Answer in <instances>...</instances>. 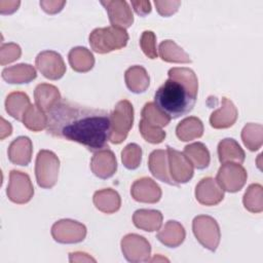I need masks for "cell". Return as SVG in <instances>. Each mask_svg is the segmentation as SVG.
Listing matches in <instances>:
<instances>
[{
    "instance_id": "obj_29",
    "label": "cell",
    "mask_w": 263,
    "mask_h": 263,
    "mask_svg": "<svg viewBox=\"0 0 263 263\" xmlns=\"http://www.w3.org/2000/svg\"><path fill=\"white\" fill-rule=\"evenodd\" d=\"M192 165L198 170H203L209 166L210 152L202 143H193L187 145L183 151Z\"/></svg>"
},
{
    "instance_id": "obj_24",
    "label": "cell",
    "mask_w": 263,
    "mask_h": 263,
    "mask_svg": "<svg viewBox=\"0 0 263 263\" xmlns=\"http://www.w3.org/2000/svg\"><path fill=\"white\" fill-rule=\"evenodd\" d=\"M157 238L170 248H176L183 242L185 230L177 221H168L164 227L157 233Z\"/></svg>"
},
{
    "instance_id": "obj_34",
    "label": "cell",
    "mask_w": 263,
    "mask_h": 263,
    "mask_svg": "<svg viewBox=\"0 0 263 263\" xmlns=\"http://www.w3.org/2000/svg\"><path fill=\"white\" fill-rule=\"evenodd\" d=\"M243 144L251 150L255 151L261 147L262 144V125L249 123L241 133Z\"/></svg>"
},
{
    "instance_id": "obj_43",
    "label": "cell",
    "mask_w": 263,
    "mask_h": 263,
    "mask_svg": "<svg viewBox=\"0 0 263 263\" xmlns=\"http://www.w3.org/2000/svg\"><path fill=\"white\" fill-rule=\"evenodd\" d=\"M20 4V1H0V12L2 14L12 13L18 8Z\"/></svg>"
},
{
    "instance_id": "obj_35",
    "label": "cell",
    "mask_w": 263,
    "mask_h": 263,
    "mask_svg": "<svg viewBox=\"0 0 263 263\" xmlns=\"http://www.w3.org/2000/svg\"><path fill=\"white\" fill-rule=\"evenodd\" d=\"M262 187L259 184L251 185L243 196V204L247 210L253 213L262 211Z\"/></svg>"
},
{
    "instance_id": "obj_19",
    "label": "cell",
    "mask_w": 263,
    "mask_h": 263,
    "mask_svg": "<svg viewBox=\"0 0 263 263\" xmlns=\"http://www.w3.org/2000/svg\"><path fill=\"white\" fill-rule=\"evenodd\" d=\"M166 157V152L164 150H154L149 156L148 166L151 174L156 179L170 185H176L167 170Z\"/></svg>"
},
{
    "instance_id": "obj_33",
    "label": "cell",
    "mask_w": 263,
    "mask_h": 263,
    "mask_svg": "<svg viewBox=\"0 0 263 263\" xmlns=\"http://www.w3.org/2000/svg\"><path fill=\"white\" fill-rule=\"evenodd\" d=\"M125 240H127L130 245H133L135 248H121L122 252L125 256V258L129 261L132 255H150V245L149 242L143 237L138 234H127L123 237Z\"/></svg>"
},
{
    "instance_id": "obj_32",
    "label": "cell",
    "mask_w": 263,
    "mask_h": 263,
    "mask_svg": "<svg viewBox=\"0 0 263 263\" xmlns=\"http://www.w3.org/2000/svg\"><path fill=\"white\" fill-rule=\"evenodd\" d=\"M142 120L150 125L162 127L170 123L171 118L160 111L154 103H147L142 110Z\"/></svg>"
},
{
    "instance_id": "obj_22",
    "label": "cell",
    "mask_w": 263,
    "mask_h": 263,
    "mask_svg": "<svg viewBox=\"0 0 263 263\" xmlns=\"http://www.w3.org/2000/svg\"><path fill=\"white\" fill-rule=\"evenodd\" d=\"M30 106L31 103L29 97L22 91H13L9 93L5 101L6 112L20 121H23V116Z\"/></svg>"
},
{
    "instance_id": "obj_10",
    "label": "cell",
    "mask_w": 263,
    "mask_h": 263,
    "mask_svg": "<svg viewBox=\"0 0 263 263\" xmlns=\"http://www.w3.org/2000/svg\"><path fill=\"white\" fill-rule=\"evenodd\" d=\"M36 67L44 77L51 80L60 79L66 72L62 55L52 50L40 52L36 58Z\"/></svg>"
},
{
    "instance_id": "obj_18",
    "label": "cell",
    "mask_w": 263,
    "mask_h": 263,
    "mask_svg": "<svg viewBox=\"0 0 263 263\" xmlns=\"http://www.w3.org/2000/svg\"><path fill=\"white\" fill-rule=\"evenodd\" d=\"M32 156V142L28 137L16 138L8 148L9 160L18 165H28Z\"/></svg>"
},
{
    "instance_id": "obj_14",
    "label": "cell",
    "mask_w": 263,
    "mask_h": 263,
    "mask_svg": "<svg viewBox=\"0 0 263 263\" xmlns=\"http://www.w3.org/2000/svg\"><path fill=\"white\" fill-rule=\"evenodd\" d=\"M195 196L201 204L215 205L223 199L224 191L216 180L208 177L203 178L196 185Z\"/></svg>"
},
{
    "instance_id": "obj_1",
    "label": "cell",
    "mask_w": 263,
    "mask_h": 263,
    "mask_svg": "<svg viewBox=\"0 0 263 263\" xmlns=\"http://www.w3.org/2000/svg\"><path fill=\"white\" fill-rule=\"evenodd\" d=\"M46 118V130L53 137L77 142L91 152L109 148L111 120L105 110L61 100Z\"/></svg>"
},
{
    "instance_id": "obj_26",
    "label": "cell",
    "mask_w": 263,
    "mask_h": 263,
    "mask_svg": "<svg viewBox=\"0 0 263 263\" xmlns=\"http://www.w3.org/2000/svg\"><path fill=\"white\" fill-rule=\"evenodd\" d=\"M218 155L221 163L227 161H236L242 163L245 160V152L233 139H224L218 145Z\"/></svg>"
},
{
    "instance_id": "obj_17",
    "label": "cell",
    "mask_w": 263,
    "mask_h": 263,
    "mask_svg": "<svg viewBox=\"0 0 263 263\" xmlns=\"http://www.w3.org/2000/svg\"><path fill=\"white\" fill-rule=\"evenodd\" d=\"M34 97L36 106L45 113H47L61 101L59 89L55 86L47 83L37 85L34 91Z\"/></svg>"
},
{
    "instance_id": "obj_38",
    "label": "cell",
    "mask_w": 263,
    "mask_h": 263,
    "mask_svg": "<svg viewBox=\"0 0 263 263\" xmlns=\"http://www.w3.org/2000/svg\"><path fill=\"white\" fill-rule=\"evenodd\" d=\"M140 45L143 50V52L148 57L149 59H156L157 58V49H156V37L155 34L152 31H144L141 40Z\"/></svg>"
},
{
    "instance_id": "obj_11",
    "label": "cell",
    "mask_w": 263,
    "mask_h": 263,
    "mask_svg": "<svg viewBox=\"0 0 263 263\" xmlns=\"http://www.w3.org/2000/svg\"><path fill=\"white\" fill-rule=\"evenodd\" d=\"M106 8L109 21L113 27L126 29L134 23V14L128 3L124 0H107L101 1Z\"/></svg>"
},
{
    "instance_id": "obj_44",
    "label": "cell",
    "mask_w": 263,
    "mask_h": 263,
    "mask_svg": "<svg viewBox=\"0 0 263 263\" xmlns=\"http://www.w3.org/2000/svg\"><path fill=\"white\" fill-rule=\"evenodd\" d=\"M1 140H3L5 137L9 136L12 132V127L9 122H7L3 117H1Z\"/></svg>"
},
{
    "instance_id": "obj_9",
    "label": "cell",
    "mask_w": 263,
    "mask_h": 263,
    "mask_svg": "<svg viewBox=\"0 0 263 263\" xmlns=\"http://www.w3.org/2000/svg\"><path fill=\"white\" fill-rule=\"evenodd\" d=\"M170 175L176 185L187 183L193 176V165L184 153L167 146Z\"/></svg>"
},
{
    "instance_id": "obj_8",
    "label": "cell",
    "mask_w": 263,
    "mask_h": 263,
    "mask_svg": "<svg viewBox=\"0 0 263 263\" xmlns=\"http://www.w3.org/2000/svg\"><path fill=\"white\" fill-rule=\"evenodd\" d=\"M7 196L15 203L28 202L33 194L34 188L30 177L20 171H11L9 174V184L7 186Z\"/></svg>"
},
{
    "instance_id": "obj_25",
    "label": "cell",
    "mask_w": 263,
    "mask_h": 263,
    "mask_svg": "<svg viewBox=\"0 0 263 263\" xmlns=\"http://www.w3.org/2000/svg\"><path fill=\"white\" fill-rule=\"evenodd\" d=\"M93 203L98 210L107 214H111L119 210L120 196L116 191L110 188L103 189L95 193Z\"/></svg>"
},
{
    "instance_id": "obj_36",
    "label": "cell",
    "mask_w": 263,
    "mask_h": 263,
    "mask_svg": "<svg viewBox=\"0 0 263 263\" xmlns=\"http://www.w3.org/2000/svg\"><path fill=\"white\" fill-rule=\"evenodd\" d=\"M121 159L124 166L128 170L137 168L142 159V150L137 144L127 145L121 152Z\"/></svg>"
},
{
    "instance_id": "obj_4",
    "label": "cell",
    "mask_w": 263,
    "mask_h": 263,
    "mask_svg": "<svg viewBox=\"0 0 263 263\" xmlns=\"http://www.w3.org/2000/svg\"><path fill=\"white\" fill-rule=\"evenodd\" d=\"M111 129L110 142L113 144H120L123 142L133 126L134 109L133 105L127 100L118 102L110 114Z\"/></svg>"
},
{
    "instance_id": "obj_28",
    "label": "cell",
    "mask_w": 263,
    "mask_h": 263,
    "mask_svg": "<svg viewBox=\"0 0 263 263\" xmlns=\"http://www.w3.org/2000/svg\"><path fill=\"white\" fill-rule=\"evenodd\" d=\"M69 63L77 72H87L95 64L92 53L85 47H75L69 52Z\"/></svg>"
},
{
    "instance_id": "obj_2",
    "label": "cell",
    "mask_w": 263,
    "mask_h": 263,
    "mask_svg": "<svg viewBox=\"0 0 263 263\" xmlns=\"http://www.w3.org/2000/svg\"><path fill=\"white\" fill-rule=\"evenodd\" d=\"M197 89V77L191 69L172 68L168 71V79L154 95V104L171 119H176L193 109Z\"/></svg>"
},
{
    "instance_id": "obj_27",
    "label": "cell",
    "mask_w": 263,
    "mask_h": 263,
    "mask_svg": "<svg viewBox=\"0 0 263 263\" xmlns=\"http://www.w3.org/2000/svg\"><path fill=\"white\" fill-rule=\"evenodd\" d=\"M177 137L181 141H191L199 138L203 134V125L197 117H188L182 120L176 128Z\"/></svg>"
},
{
    "instance_id": "obj_15",
    "label": "cell",
    "mask_w": 263,
    "mask_h": 263,
    "mask_svg": "<svg viewBox=\"0 0 263 263\" xmlns=\"http://www.w3.org/2000/svg\"><path fill=\"white\" fill-rule=\"evenodd\" d=\"M132 196L137 201L154 203L161 197L159 186L150 178H142L137 180L130 189Z\"/></svg>"
},
{
    "instance_id": "obj_39",
    "label": "cell",
    "mask_w": 263,
    "mask_h": 263,
    "mask_svg": "<svg viewBox=\"0 0 263 263\" xmlns=\"http://www.w3.org/2000/svg\"><path fill=\"white\" fill-rule=\"evenodd\" d=\"M22 50L21 47L15 43H6L1 45L0 50V59H1V65L4 66L8 63H11L15 60H17L21 57Z\"/></svg>"
},
{
    "instance_id": "obj_3",
    "label": "cell",
    "mask_w": 263,
    "mask_h": 263,
    "mask_svg": "<svg viewBox=\"0 0 263 263\" xmlns=\"http://www.w3.org/2000/svg\"><path fill=\"white\" fill-rule=\"evenodd\" d=\"M88 39L93 51L107 53L124 47L128 41V34L125 29L109 26L95 29Z\"/></svg>"
},
{
    "instance_id": "obj_30",
    "label": "cell",
    "mask_w": 263,
    "mask_h": 263,
    "mask_svg": "<svg viewBox=\"0 0 263 263\" xmlns=\"http://www.w3.org/2000/svg\"><path fill=\"white\" fill-rule=\"evenodd\" d=\"M159 55L170 63H191L190 57L172 40H165L159 44Z\"/></svg>"
},
{
    "instance_id": "obj_40",
    "label": "cell",
    "mask_w": 263,
    "mask_h": 263,
    "mask_svg": "<svg viewBox=\"0 0 263 263\" xmlns=\"http://www.w3.org/2000/svg\"><path fill=\"white\" fill-rule=\"evenodd\" d=\"M154 4L160 15L170 16L178 10L181 1H154Z\"/></svg>"
},
{
    "instance_id": "obj_20",
    "label": "cell",
    "mask_w": 263,
    "mask_h": 263,
    "mask_svg": "<svg viewBox=\"0 0 263 263\" xmlns=\"http://www.w3.org/2000/svg\"><path fill=\"white\" fill-rule=\"evenodd\" d=\"M36 76L35 69L28 64H18L2 71V78L8 83H28Z\"/></svg>"
},
{
    "instance_id": "obj_21",
    "label": "cell",
    "mask_w": 263,
    "mask_h": 263,
    "mask_svg": "<svg viewBox=\"0 0 263 263\" xmlns=\"http://www.w3.org/2000/svg\"><path fill=\"white\" fill-rule=\"evenodd\" d=\"M127 88L135 92H144L149 86V76L146 70L141 66H133L128 68L124 75Z\"/></svg>"
},
{
    "instance_id": "obj_13",
    "label": "cell",
    "mask_w": 263,
    "mask_h": 263,
    "mask_svg": "<svg viewBox=\"0 0 263 263\" xmlns=\"http://www.w3.org/2000/svg\"><path fill=\"white\" fill-rule=\"evenodd\" d=\"M90 168L101 179L112 177L117 168V162L113 152L108 148L97 151L91 158Z\"/></svg>"
},
{
    "instance_id": "obj_5",
    "label": "cell",
    "mask_w": 263,
    "mask_h": 263,
    "mask_svg": "<svg viewBox=\"0 0 263 263\" xmlns=\"http://www.w3.org/2000/svg\"><path fill=\"white\" fill-rule=\"evenodd\" d=\"M60 161L57 155L48 150L38 152L35 164L37 183L41 188H51L58 180Z\"/></svg>"
},
{
    "instance_id": "obj_12",
    "label": "cell",
    "mask_w": 263,
    "mask_h": 263,
    "mask_svg": "<svg viewBox=\"0 0 263 263\" xmlns=\"http://www.w3.org/2000/svg\"><path fill=\"white\" fill-rule=\"evenodd\" d=\"M51 234L59 242H78L84 239L86 228L76 221L61 220L53 224Z\"/></svg>"
},
{
    "instance_id": "obj_6",
    "label": "cell",
    "mask_w": 263,
    "mask_h": 263,
    "mask_svg": "<svg viewBox=\"0 0 263 263\" xmlns=\"http://www.w3.org/2000/svg\"><path fill=\"white\" fill-rule=\"evenodd\" d=\"M196 239L206 249L215 251L220 240V229L215 219L210 216L195 217L192 223Z\"/></svg>"
},
{
    "instance_id": "obj_31",
    "label": "cell",
    "mask_w": 263,
    "mask_h": 263,
    "mask_svg": "<svg viewBox=\"0 0 263 263\" xmlns=\"http://www.w3.org/2000/svg\"><path fill=\"white\" fill-rule=\"evenodd\" d=\"M23 122L26 127L33 132H39L46 128V113L39 109L36 105H31L23 116Z\"/></svg>"
},
{
    "instance_id": "obj_16",
    "label": "cell",
    "mask_w": 263,
    "mask_h": 263,
    "mask_svg": "<svg viewBox=\"0 0 263 263\" xmlns=\"http://www.w3.org/2000/svg\"><path fill=\"white\" fill-rule=\"evenodd\" d=\"M236 118L237 110L233 103L227 98H222V106L212 113L210 122L215 128H226L233 125Z\"/></svg>"
},
{
    "instance_id": "obj_7",
    "label": "cell",
    "mask_w": 263,
    "mask_h": 263,
    "mask_svg": "<svg viewBox=\"0 0 263 263\" xmlns=\"http://www.w3.org/2000/svg\"><path fill=\"white\" fill-rule=\"evenodd\" d=\"M247 177L246 170L239 163L225 162L219 168L216 181L223 190L236 192L242 188Z\"/></svg>"
},
{
    "instance_id": "obj_23",
    "label": "cell",
    "mask_w": 263,
    "mask_h": 263,
    "mask_svg": "<svg viewBox=\"0 0 263 263\" xmlns=\"http://www.w3.org/2000/svg\"><path fill=\"white\" fill-rule=\"evenodd\" d=\"M134 224L145 231H155L162 223V215L155 210H138L135 212Z\"/></svg>"
},
{
    "instance_id": "obj_41",
    "label": "cell",
    "mask_w": 263,
    "mask_h": 263,
    "mask_svg": "<svg viewBox=\"0 0 263 263\" xmlns=\"http://www.w3.org/2000/svg\"><path fill=\"white\" fill-rule=\"evenodd\" d=\"M65 4L66 1H40V6L42 9L49 14L60 12Z\"/></svg>"
},
{
    "instance_id": "obj_37",
    "label": "cell",
    "mask_w": 263,
    "mask_h": 263,
    "mask_svg": "<svg viewBox=\"0 0 263 263\" xmlns=\"http://www.w3.org/2000/svg\"><path fill=\"white\" fill-rule=\"evenodd\" d=\"M139 128L142 137L149 143L158 144L161 143L165 138V133L161 129V127L150 125L142 119L140 121Z\"/></svg>"
},
{
    "instance_id": "obj_42",
    "label": "cell",
    "mask_w": 263,
    "mask_h": 263,
    "mask_svg": "<svg viewBox=\"0 0 263 263\" xmlns=\"http://www.w3.org/2000/svg\"><path fill=\"white\" fill-rule=\"evenodd\" d=\"M130 4L140 16H145L151 12V3L149 1H132Z\"/></svg>"
}]
</instances>
